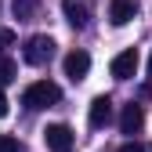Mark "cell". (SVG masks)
Wrapping results in <instances>:
<instances>
[{"instance_id": "obj_1", "label": "cell", "mask_w": 152, "mask_h": 152, "mask_svg": "<svg viewBox=\"0 0 152 152\" xmlns=\"http://www.w3.org/2000/svg\"><path fill=\"white\" fill-rule=\"evenodd\" d=\"M58 98H62L58 83L40 80V83H29V87H26V94H22V105H26V109H47V105H54Z\"/></svg>"}, {"instance_id": "obj_2", "label": "cell", "mask_w": 152, "mask_h": 152, "mask_svg": "<svg viewBox=\"0 0 152 152\" xmlns=\"http://www.w3.org/2000/svg\"><path fill=\"white\" fill-rule=\"evenodd\" d=\"M44 141H47V148L51 152H72V130L65 127V123H51L47 130H44Z\"/></svg>"}, {"instance_id": "obj_3", "label": "cell", "mask_w": 152, "mask_h": 152, "mask_svg": "<svg viewBox=\"0 0 152 152\" xmlns=\"http://www.w3.org/2000/svg\"><path fill=\"white\" fill-rule=\"evenodd\" d=\"M138 62H141V58H138V51H134V47H127V51H120L116 58H112L109 72L116 76V80H130V76L138 72Z\"/></svg>"}, {"instance_id": "obj_4", "label": "cell", "mask_w": 152, "mask_h": 152, "mask_svg": "<svg viewBox=\"0 0 152 152\" xmlns=\"http://www.w3.org/2000/svg\"><path fill=\"white\" fill-rule=\"evenodd\" d=\"M51 54H54V40H51V36H33V40L26 44V62L29 65L51 62Z\"/></svg>"}, {"instance_id": "obj_5", "label": "cell", "mask_w": 152, "mask_h": 152, "mask_svg": "<svg viewBox=\"0 0 152 152\" xmlns=\"http://www.w3.org/2000/svg\"><path fill=\"white\" fill-rule=\"evenodd\" d=\"M109 120H112V98H109V94H98V98L91 102L87 123H91L94 130H102V127H109Z\"/></svg>"}, {"instance_id": "obj_6", "label": "cell", "mask_w": 152, "mask_h": 152, "mask_svg": "<svg viewBox=\"0 0 152 152\" xmlns=\"http://www.w3.org/2000/svg\"><path fill=\"white\" fill-rule=\"evenodd\" d=\"M141 127H145V112H141V105H138V102L123 105V112H120V130H123V134H138Z\"/></svg>"}, {"instance_id": "obj_7", "label": "cell", "mask_w": 152, "mask_h": 152, "mask_svg": "<svg viewBox=\"0 0 152 152\" xmlns=\"http://www.w3.org/2000/svg\"><path fill=\"white\" fill-rule=\"evenodd\" d=\"M91 72V54L87 51H69L65 54V76L69 80H83Z\"/></svg>"}, {"instance_id": "obj_8", "label": "cell", "mask_w": 152, "mask_h": 152, "mask_svg": "<svg viewBox=\"0 0 152 152\" xmlns=\"http://www.w3.org/2000/svg\"><path fill=\"white\" fill-rule=\"evenodd\" d=\"M134 15H138V4H134V0H112V4H109V22L112 26H127Z\"/></svg>"}, {"instance_id": "obj_9", "label": "cell", "mask_w": 152, "mask_h": 152, "mask_svg": "<svg viewBox=\"0 0 152 152\" xmlns=\"http://www.w3.org/2000/svg\"><path fill=\"white\" fill-rule=\"evenodd\" d=\"M62 11H65V22H69L72 29H83V26H87V7H83V4H76V0H65Z\"/></svg>"}, {"instance_id": "obj_10", "label": "cell", "mask_w": 152, "mask_h": 152, "mask_svg": "<svg viewBox=\"0 0 152 152\" xmlns=\"http://www.w3.org/2000/svg\"><path fill=\"white\" fill-rule=\"evenodd\" d=\"M15 76H18V65L7 58V54H0V87H4V83H15Z\"/></svg>"}, {"instance_id": "obj_11", "label": "cell", "mask_w": 152, "mask_h": 152, "mask_svg": "<svg viewBox=\"0 0 152 152\" xmlns=\"http://www.w3.org/2000/svg\"><path fill=\"white\" fill-rule=\"evenodd\" d=\"M40 0H15V18H33Z\"/></svg>"}, {"instance_id": "obj_12", "label": "cell", "mask_w": 152, "mask_h": 152, "mask_svg": "<svg viewBox=\"0 0 152 152\" xmlns=\"http://www.w3.org/2000/svg\"><path fill=\"white\" fill-rule=\"evenodd\" d=\"M0 152H18V138H11V134H0Z\"/></svg>"}, {"instance_id": "obj_13", "label": "cell", "mask_w": 152, "mask_h": 152, "mask_svg": "<svg viewBox=\"0 0 152 152\" xmlns=\"http://www.w3.org/2000/svg\"><path fill=\"white\" fill-rule=\"evenodd\" d=\"M7 44H15V33L11 29H0V47H7Z\"/></svg>"}, {"instance_id": "obj_14", "label": "cell", "mask_w": 152, "mask_h": 152, "mask_svg": "<svg viewBox=\"0 0 152 152\" xmlns=\"http://www.w3.org/2000/svg\"><path fill=\"white\" fill-rule=\"evenodd\" d=\"M120 152H145V145H138V141H130V145H123Z\"/></svg>"}, {"instance_id": "obj_15", "label": "cell", "mask_w": 152, "mask_h": 152, "mask_svg": "<svg viewBox=\"0 0 152 152\" xmlns=\"http://www.w3.org/2000/svg\"><path fill=\"white\" fill-rule=\"evenodd\" d=\"M7 116V98H4V91H0V120Z\"/></svg>"}, {"instance_id": "obj_16", "label": "cell", "mask_w": 152, "mask_h": 152, "mask_svg": "<svg viewBox=\"0 0 152 152\" xmlns=\"http://www.w3.org/2000/svg\"><path fill=\"white\" fill-rule=\"evenodd\" d=\"M148 76H152V54H148Z\"/></svg>"}, {"instance_id": "obj_17", "label": "cell", "mask_w": 152, "mask_h": 152, "mask_svg": "<svg viewBox=\"0 0 152 152\" xmlns=\"http://www.w3.org/2000/svg\"><path fill=\"white\" fill-rule=\"evenodd\" d=\"M145 152H152V145H145Z\"/></svg>"}]
</instances>
